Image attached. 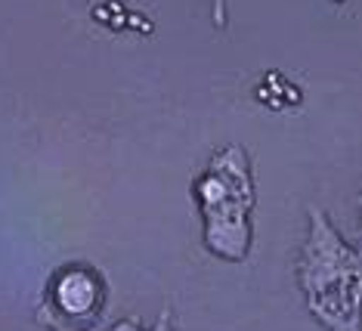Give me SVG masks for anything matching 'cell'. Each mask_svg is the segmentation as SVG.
I'll return each mask as SVG.
<instances>
[{
  "instance_id": "obj_1",
  "label": "cell",
  "mask_w": 362,
  "mask_h": 331,
  "mask_svg": "<svg viewBox=\"0 0 362 331\" xmlns=\"http://www.w3.org/2000/svg\"><path fill=\"white\" fill-rule=\"evenodd\" d=\"M298 285L310 316L328 331H362V257L325 211L310 208L298 254Z\"/></svg>"
},
{
  "instance_id": "obj_2",
  "label": "cell",
  "mask_w": 362,
  "mask_h": 331,
  "mask_svg": "<svg viewBox=\"0 0 362 331\" xmlns=\"http://www.w3.org/2000/svg\"><path fill=\"white\" fill-rule=\"evenodd\" d=\"M202 214V242L214 257L245 263L254 242V173L242 146L229 143L211 155V161L192 183Z\"/></svg>"
},
{
  "instance_id": "obj_3",
  "label": "cell",
  "mask_w": 362,
  "mask_h": 331,
  "mask_svg": "<svg viewBox=\"0 0 362 331\" xmlns=\"http://www.w3.org/2000/svg\"><path fill=\"white\" fill-rule=\"evenodd\" d=\"M105 310V279L90 263H65L47 279L37 322L47 331H90Z\"/></svg>"
},
{
  "instance_id": "obj_4",
  "label": "cell",
  "mask_w": 362,
  "mask_h": 331,
  "mask_svg": "<svg viewBox=\"0 0 362 331\" xmlns=\"http://www.w3.org/2000/svg\"><path fill=\"white\" fill-rule=\"evenodd\" d=\"M112 331H174V316H170V310H164L152 328H143V325H136V322L124 319V322H115Z\"/></svg>"
},
{
  "instance_id": "obj_5",
  "label": "cell",
  "mask_w": 362,
  "mask_h": 331,
  "mask_svg": "<svg viewBox=\"0 0 362 331\" xmlns=\"http://www.w3.org/2000/svg\"><path fill=\"white\" fill-rule=\"evenodd\" d=\"M356 254L362 257V192H359V229H356Z\"/></svg>"
}]
</instances>
